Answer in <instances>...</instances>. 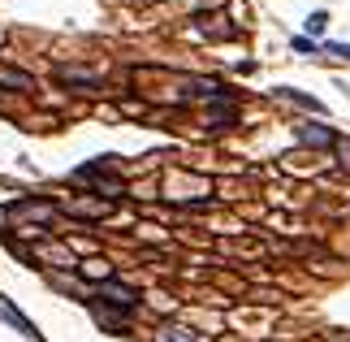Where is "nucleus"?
Segmentation results:
<instances>
[{
	"label": "nucleus",
	"mask_w": 350,
	"mask_h": 342,
	"mask_svg": "<svg viewBox=\"0 0 350 342\" xmlns=\"http://www.w3.org/2000/svg\"><path fill=\"white\" fill-rule=\"evenodd\" d=\"M0 317H5L9 325H18V330H22V334H31V338H35V325H31V321H26V317H22V312H18V308H13V304H9V299H0Z\"/></svg>",
	"instance_id": "nucleus-1"
},
{
	"label": "nucleus",
	"mask_w": 350,
	"mask_h": 342,
	"mask_svg": "<svg viewBox=\"0 0 350 342\" xmlns=\"http://www.w3.org/2000/svg\"><path fill=\"white\" fill-rule=\"evenodd\" d=\"M299 139L303 143H338V134L329 126H307V130H299Z\"/></svg>",
	"instance_id": "nucleus-2"
},
{
	"label": "nucleus",
	"mask_w": 350,
	"mask_h": 342,
	"mask_svg": "<svg viewBox=\"0 0 350 342\" xmlns=\"http://www.w3.org/2000/svg\"><path fill=\"white\" fill-rule=\"evenodd\" d=\"M61 83H74V87H100L96 74H78V70H61Z\"/></svg>",
	"instance_id": "nucleus-3"
},
{
	"label": "nucleus",
	"mask_w": 350,
	"mask_h": 342,
	"mask_svg": "<svg viewBox=\"0 0 350 342\" xmlns=\"http://www.w3.org/2000/svg\"><path fill=\"white\" fill-rule=\"evenodd\" d=\"M0 83H9V87H18V91H31V78L13 74V70H0Z\"/></svg>",
	"instance_id": "nucleus-4"
},
{
	"label": "nucleus",
	"mask_w": 350,
	"mask_h": 342,
	"mask_svg": "<svg viewBox=\"0 0 350 342\" xmlns=\"http://www.w3.org/2000/svg\"><path fill=\"white\" fill-rule=\"evenodd\" d=\"M325 26H329V13H312V18H307V31L312 35H325Z\"/></svg>",
	"instance_id": "nucleus-5"
},
{
	"label": "nucleus",
	"mask_w": 350,
	"mask_h": 342,
	"mask_svg": "<svg viewBox=\"0 0 350 342\" xmlns=\"http://www.w3.org/2000/svg\"><path fill=\"white\" fill-rule=\"evenodd\" d=\"M294 104H303V108H320V100H312V95H303V91H286Z\"/></svg>",
	"instance_id": "nucleus-6"
},
{
	"label": "nucleus",
	"mask_w": 350,
	"mask_h": 342,
	"mask_svg": "<svg viewBox=\"0 0 350 342\" xmlns=\"http://www.w3.org/2000/svg\"><path fill=\"white\" fill-rule=\"evenodd\" d=\"M329 52H333V57H346V61H350V48H346V44H329Z\"/></svg>",
	"instance_id": "nucleus-7"
}]
</instances>
